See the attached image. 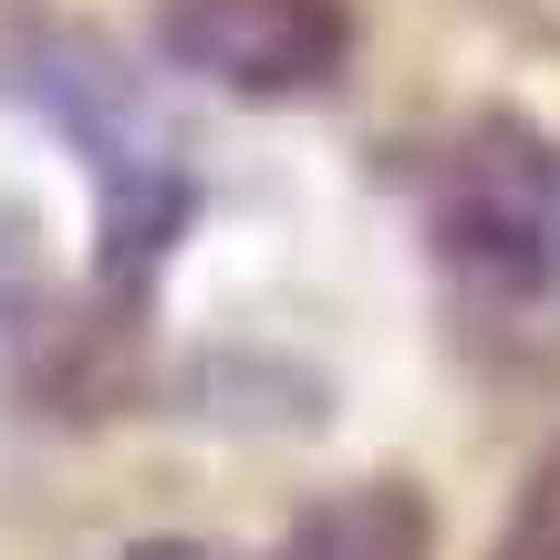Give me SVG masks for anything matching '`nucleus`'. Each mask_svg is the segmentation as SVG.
<instances>
[{
  "mask_svg": "<svg viewBox=\"0 0 560 560\" xmlns=\"http://www.w3.org/2000/svg\"><path fill=\"white\" fill-rule=\"evenodd\" d=\"M425 229L436 260L478 312H550L560 301V145L520 115H478L436 156L425 187Z\"/></svg>",
  "mask_w": 560,
  "mask_h": 560,
  "instance_id": "nucleus-1",
  "label": "nucleus"
},
{
  "mask_svg": "<svg viewBox=\"0 0 560 560\" xmlns=\"http://www.w3.org/2000/svg\"><path fill=\"white\" fill-rule=\"evenodd\" d=\"M156 32L187 73L229 83V94H260V104L332 83L342 52H353L342 0H166Z\"/></svg>",
  "mask_w": 560,
  "mask_h": 560,
  "instance_id": "nucleus-2",
  "label": "nucleus"
},
{
  "mask_svg": "<svg viewBox=\"0 0 560 560\" xmlns=\"http://www.w3.org/2000/svg\"><path fill=\"white\" fill-rule=\"evenodd\" d=\"M436 550V520L405 478H363V488H332L312 499L291 529H280L270 560H425Z\"/></svg>",
  "mask_w": 560,
  "mask_h": 560,
  "instance_id": "nucleus-3",
  "label": "nucleus"
},
{
  "mask_svg": "<svg viewBox=\"0 0 560 560\" xmlns=\"http://www.w3.org/2000/svg\"><path fill=\"white\" fill-rule=\"evenodd\" d=\"M488 560H560V436L540 446V467L520 478V499H509L499 550H488Z\"/></svg>",
  "mask_w": 560,
  "mask_h": 560,
  "instance_id": "nucleus-4",
  "label": "nucleus"
},
{
  "mask_svg": "<svg viewBox=\"0 0 560 560\" xmlns=\"http://www.w3.org/2000/svg\"><path fill=\"white\" fill-rule=\"evenodd\" d=\"M125 560H219V550H208V540H136Z\"/></svg>",
  "mask_w": 560,
  "mask_h": 560,
  "instance_id": "nucleus-5",
  "label": "nucleus"
}]
</instances>
